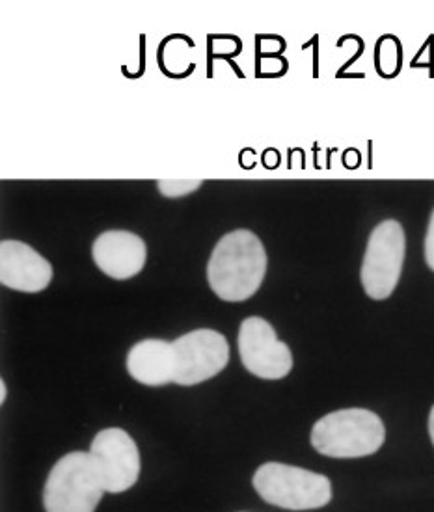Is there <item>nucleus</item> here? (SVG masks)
Returning <instances> with one entry per match:
<instances>
[{
	"label": "nucleus",
	"mask_w": 434,
	"mask_h": 512,
	"mask_svg": "<svg viewBox=\"0 0 434 512\" xmlns=\"http://www.w3.org/2000/svg\"><path fill=\"white\" fill-rule=\"evenodd\" d=\"M267 272V254L256 233L235 230L218 241L207 263V280L226 302H243L256 295Z\"/></svg>",
	"instance_id": "1"
},
{
	"label": "nucleus",
	"mask_w": 434,
	"mask_h": 512,
	"mask_svg": "<svg viewBox=\"0 0 434 512\" xmlns=\"http://www.w3.org/2000/svg\"><path fill=\"white\" fill-rule=\"evenodd\" d=\"M310 440L317 453L330 459H362L379 451L386 427L367 408H345L319 419Z\"/></svg>",
	"instance_id": "2"
},
{
	"label": "nucleus",
	"mask_w": 434,
	"mask_h": 512,
	"mask_svg": "<svg viewBox=\"0 0 434 512\" xmlns=\"http://www.w3.org/2000/svg\"><path fill=\"white\" fill-rule=\"evenodd\" d=\"M252 483L263 501L287 511L321 509L332 499L328 477L280 462L259 466Z\"/></svg>",
	"instance_id": "3"
},
{
	"label": "nucleus",
	"mask_w": 434,
	"mask_h": 512,
	"mask_svg": "<svg viewBox=\"0 0 434 512\" xmlns=\"http://www.w3.org/2000/svg\"><path fill=\"white\" fill-rule=\"evenodd\" d=\"M105 494L90 453L73 451L56 462L43 488L47 512H94Z\"/></svg>",
	"instance_id": "4"
},
{
	"label": "nucleus",
	"mask_w": 434,
	"mask_h": 512,
	"mask_svg": "<svg viewBox=\"0 0 434 512\" xmlns=\"http://www.w3.org/2000/svg\"><path fill=\"white\" fill-rule=\"evenodd\" d=\"M405 250L407 237L397 220H384L371 231L360 270L367 297L384 300L394 293L401 278Z\"/></svg>",
	"instance_id": "5"
},
{
	"label": "nucleus",
	"mask_w": 434,
	"mask_h": 512,
	"mask_svg": "<svg viewBox=\"0 0 434 512\" xmlns=\"http://www.w3.org/2000/svg\"><path fill=\"white\" fill-rule=\"evenodd\" d=\"M176 352V378L179 386H196L218 373L230 362L226 337L215 330H194L172 341Z\"/></svg>",
	"instance_id": "6"
},
{
	"label": "nucleus",
	"mask_w": 434,
	"mask_h": 512,
	"mask_svg": "<svg viewBox=\"0 0 434 512\" xmlns=\"http://www.w3.org/2000/svg\"><path fill=\"white\" fill-rule=\"evenodd\" d=\"M239 354L252 375L265 380H280L293 369V354L280 341L269 321L248 317L239 328Z\"/></svg>",
	"instance_id": "7"
},
{
	"label": "nucleus",
	"mask_w": 434,
	"mask_h": 512,
	"mask_svg": "<svg viewBox=\"0 0 434 512\" xmlns=\"http://www.w3.org/2000/svg\"><path fill=\"white\" fill-rule=\"evenodd\" d=\"M105 492L122 494L135 485L140 475V453L135 440L123 429L99 432L90 447Z\"/></svg>",
	"instance_id": "8"
},
{
	"label": "nucleus",
	"mask_w": 434,
	"mask_h": 512,
	"mask_svg": "<svg viewBox=\"0 0 434 512\" xmlns=\"http://www.w3.org/2000/svg\"><path fill=\"white\" fill-rule=\"evenodd\" d=\"M53 280L51 263L19 241L0 244V282L21 293H40Z\"/></svg>",
	"instance_id": "9"
},
{
	"label": "nucleus",
	"mask_w": 434,
	"mask_h": 512,
	"mask_svg": "<svg viewBox=\"0 0 434 512\" xmlns=\"http://www.w3.org/2000/svg\"><path fill=\"white\" fill-rule=\"evenodd\" d=\"M95 265L114 280H129L146 265V243L131 231L110 230L95 239Z\"/></svg>",
	"instance_id": "10"
},
{
	"label": "nucleus",
	"mask_w": 434,
	"mask_h": 512,
	"mask_svg": "<svg viewBox=\"0 0 434 512\" xmlns=\"http://www.w3.org/2000/svg\"><path fill=\"white\" fill-rule=\"evenodd\" d=\"M127 371L136 382L164 386L176 378L174 345L164 339H144L127 354Z\"/></svg>",
	"instance_id": "11"
},
{
	"label": "nucleus",
	"mask_w": 434,
	"mask_h": 512,
	"mask_svg": "<svg viewBox=\"0 0 434 512\" xmlns=\"http://www.w3.org/2000/svg\"><path fill=\"white\" fill-rule=\"evenodd\" d=\"M157 185L166 198H181L185 194L200 189L202 181L200 179H161Z\"/></svg>",
	"instance_id": "12"
},
{
	"label": "nucleus",
	"mask_w": 434,
	"mask_h": 512,
	"mask_svg": "<svg viewBox=\"0 0 434 512\" xmlns=\"http://www.w3.org/2000/svg\"><path fill=\"white\" fill-rule=\"evenodd\" d=\"M425 261H427V267L434 272V209L429 220L427 235H425Z\"/></svg>",
	"instance_id": "13"
},
{
	"label": "nucleus",
	"mask_w": 434,
	"mask_h": 512,
	"mask_svg": "<svg viewBox=\"0 0 434 512\" xmlns=\"http://www.w3.org/2000/svg\"><path fill=\"white\" fill-rule=\"evenodd\" d=\"M429 436H431V442L434 445V406L431 408V414H429Z\"/></svg>",
	"instance_id": "14"
},
{
	"label": "nucleus",
	"mask_w": 434,
	"mask_h": 512,
	"mask_svg": "<svg viewBox=\"0 0 434 512\" xmlns=\"http://www.w3.org/2000/svg\"><path fill=\"white\" fill-rule=\"evenodd\" d=\"M6 384H4V380H0V403H4L6 401Z\"/></svg>",
	"instance_id": "15"
}]
</instances>
